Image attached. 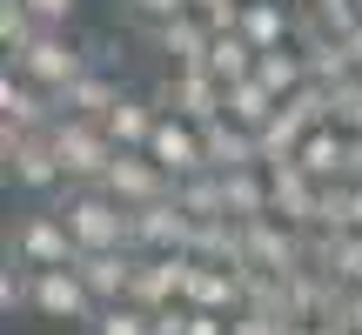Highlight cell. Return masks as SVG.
Here are the masks:
<instances>
[{
  "mask_svg": "<svg viewBox=\"0 0 362 335\" xmlns=\"http://www.w3.org/2000/svg\"><path fill=\"white\" fill-rule=\"evenodd\" d=\"M61 221H67V235H74L81 255H134L128 248V208H121L107 188H67Z\"/></svg>",
  "mask_w": 362,
  "mask_h": 335,
  "instance_id": "1",
  "label": "cell"
},
{
  "mask_svg": "<svg viewBox=\"0 0 362 335\" xmlns=\"http://www.w3.org/2000/svg\"><path fill=\"white\" fill-rule=\"evenodd\" d=\"M7 261H13V269H27V275L74 269V261H81V248H74V235H67L61 208H34V215H13V228H7Z\"/></svg>",
  "mask_w": 362,
  "mask_h": 335,
  "instance_id": "2",
  "label": "cell"
},
{
  "mask_svg": "<svg viewBox=\"0 0 362 335\" xmlns=\"http://www.w3.org/2000/svg\"><path fill=\"white\" fill-rule=\"evenodd\" d=\"M47 141H54V155H61V168H67V188H101L115 155H121V148L101 134V121H74V114L54 121Z\"/></svg>",
  "mask_w": 362,
  "mask_h": 335,
  "instance_id": "3",
  "label": "cell"
},
{
  "mask_svg": "<svg viewBox=\"0 0 362 335\" xmlns=\"http://www.w3.org/2000/svg\"><path fill=\"white\" fill-rule=\"evenodd\" d=\"M7 74L34 81L40 94H54V101H61V94L74 88L81 74H88V54H81V40H74V34H40L34 47L21 54V61H7Z\"/></svg>",
  "mask_w": 362,
  "mask_h": 335,
  "instance_id": "4",
  "label": "cell"
},
{
  "mask_svg": "<svg viewBox=\"0 0 362 335\" xmlns=\"http://www.w3.org/2000/svg\"><path fill=\"white\" fill-rule=\"evenodd\" d=\"M155 107L175 114V121L208 128V121H221V107H228V88H221L208 67H168V81L155 88Z\"/></svg>",
  "mask_w": 362,
  "mask_h": 335,
  "instance_id": "5",
  "label": "cell"
},
{
  "mask_svg": "<svg viewBox=\"0 0 362 335\" xmlns=\"http://www.w3.org/2000/svg\"><path fill=\"white\" fill-rule=\"evenodd\" d=\"M0 161H7V181L21 194H54L67 181V168H61V155H54L47 134H13V128H0Z\"/></svg>",
  "mask_w": 362,
  "mask_h": 335,
  "instance_id": "6",
  "label": "cell"
},
{
  "mask_svg": "<svg viewBox=\"0 0 362 335\" xmlns=\"http://www.w3.org/2000/svg\"><path fill=\"white\" fill-rule=\"evenodd\" d=\"M188 275H194V255H134L128 302L141 315H161V309H175V302H188Z\"/></svg>",
  "mask_w": 362,
  "mask_h": 335,
  "instance_id": "7",
  "label": "cell"
},
{
  "mask_svg": "<svg viewBox=\"0 0 362 335\" xmlns=\"http://www.w3.org/2000/svg\"><path fill=\"white\" fill-rule=\"evenodd\" d=\"M27 315H40V322H81V329H88L101 309H94L88 282H81L74 269H47V275H27Z\"/></svg>",
  "mask_w": 362,
  "mask_h": 335,
  "instance_id": "8",
  "label": "cell"
},
{
  "mask_svg": "<svg viewBox=\"0 0 362 335\" xmlns=\"http://www.w3.org/2000/svg\"><path fill=\"white\" fill-rule=\"evenodd\" d=\"M141 155L155 161L168 181L208 175V141H202V128H194V121H175V114H161V128L148 134V148H141Z\"/></svg>",
  "mask_w": 362,
  "mask_h": 335,
  "instance_id": "9",
  "label": "cell"
},
{
  "mask_svg": "<svg viewBox=\"0 0 362 335\" xmlns=\"http://www.w3.org/2000/svg\"><path fill=\"white\" fill-rule=\"evenodd\" d=\"M242 269H262V275H296L302 269V228L262 215L242 228Z\"/></svg>",
  "mask_w": 362,
  "mask_h": 335,
  "instance_id": "10",
  "label": "cell"
},
{
  "mask_svg": "<svg viewBox=\"0 0 362 335\" xmlns=\"http://www.w3.org/2000/svg\"><path fill=\"white\" fill-rule=\"evenodd\" d=\"M194 221L181 215V201H155V208H128V248L134 255H188Z\"/></svg>",
  "mask_w": 362,
  "mask_h": 335,
  "instance_id": "11",
  "label": "cell"
},
{
  "mask_svg": "<svg viewBox=\"0 0 362 335\" xmlns=\"http://www.w3.org/2000/svg\"><path fill=\"white\" fill-rule=\"evenodd\" d=\"M107 194H115L121 208H155V201H175V181L161 175L148 155H115V168H107V181H101Z\"/></svg>",
  "mask_w": 362,
  "mask_h": 335,
  "instance_id": "12",
  "label": "cell"
},
{
  "mask_svg": "<svg viewBox=\"0 0 362 335\" xmlns=\"http://www.w3.org/2000/svg\"><path fill=\"white\" fill-rule=\"evenodd\" d=\"M54 121H61L54 94H40L34 81H21V74L0 81V128H13V134H47Z\"/></svg>",
  "mask_w": 362,
  "mask_h": 335,
  "instance_id": "13",
  "label": "cell"
},
{
  "mask_svg": "<svg viewBox=\"0 0 362 335\" xmlns=\"http://www.w3.org/2000/svg\"><path fill=\"white\" fill-rule=\"evenodd\" d=\"M235 34H242L255 54L296 47V13H288L282 0H242V13H235Z\"/></svg>",
  "mask_w": 362,
  "mask_h": 335,
  "instance_id": "14",
  "label": "cell"
},
{
  "mask_svg": "<svg viewBox=\"0 0 362 335\" xmlns=\"http://www.w3.org/2000/svg\"><path fill=\"white\" fill-rule=\"evenodd\" d=\"M155 128H161V107H155V94H121V101L107 107V121H101V134L121 148V155H141Z\"/></svg>",
  "mask_w": 362,
  "mask_h": 335,
  "instance_id": "15",
  "label": "cell"
},
{
  "mask_svg": "<svg viewBox=\"0 0 362 335\" xmlns=\"http://www.w3.org/2000/svg\"><path fill=\"white\" fill-rule=\"evenodd\" d=\"M269 181H275V221H288V228L309 235L315 228V208H322V181L302 175L296 161H288V168H269Z\"/></svg>",
  "mask_w": 362,
  "mask_h": 335,
  "instance_id": "16",
  "label": "cell"
},
{
  "mask_svg": "<svg viewBox=\"0 0 362 335\" xmlns=\"http://www.w3.org/2000/svg\"><path fill=\"white\" fill-rule=\"evenodd\" d=\"M221 215H228L235 228H248V221L275 215V181H269V168H242V175H221Z\"/></svg>",
  "mask_w": 362,
  "mask_h": 335,
  "instance_id": "17",
  "label": "cell"
},
{
  "mask_svg": "<svg viewBox=\"0 0 362 335\" xmlns=\"http://www.w3.org/2000/svg\"><path fill=\"white\" fill-rule=\"evenodd\" d=\"M74 275L88 282L94 309H115V302H128V275H134V255H81Z\"/></svg>",
  "mask_w": 362,
  "mask_h": 335,
  "instance_id": "18",
  "label": "cell"
},
{
  "mask_svg": "<svg viewBox=\"0 0 362 335\" xmlns=\"http://www.w3.org/2000/svg\"><path fill=\"white\" fill-rule=\"evenodd\" d=\"M161 54H168V67H202L208 47H215V27L202 20V13H181L175 27H161V34H148Z\"/></svg>",
  "mask_w": 362,
  "mask_h": 335,
  "instance_id": "19",
  "label": "cell"
},
{
  "mask_svg": "<svg viewBox=\"0 0 362 335\" xmlns=\"http://www.w3.org/2000/svg\"><path fill=\"white\" fill-rule=\"evenodd\" d=\"M302 175H315L329 188V181H349V134L342 128H315L309 141H302V155H296Z\"/></svg>",
  "mask_w": 362,
  "mask_h": 335,
  "instance_id": "20",
  "label": "cell"
},
{
  "mask_svg": "<svg viewBox=\"0 0 362 335\" xmlns=\"http://www.w3.org/2000/svg\"><path fill=\"white\" fill-rule=\"evenodd\" d=\"M255 81L275 94V101H296V94L309 88V54H302V47H275V54H262V61H255Z\"/></svg>",
  "mask_w": 362,
  "mask_h": 335,
  "instance_id": "21",
  "label": "cell"
},
{
  "mask_svg": "<svg viewBox=\"0 0 362 335\" xmlns=\"http://www.w3.org/2000/svg\"><path fill=\"white\" fill-rule=\"evenodd\" d=\"M275 114H282V101H275V94L262 88L255 74H248V81H235V88H228V107H221V121H235V128H248V134H262Z\"/></svg>",
  "mask_w": 362,
  "mask_h": 335,
  "instance_id": "22",
  "label": "cell"
},
{
  "mask_svg": "<svg viewBox=\"0 0 362 335\" xmlns=\"http://www.w3.org/2000/svg\"><path fill=\"white\" fill-rule=\"evenodd\" d=\"M115 101H121V88H115L107 74H94V67H88V74H81L54 107H61V114H74V121H107V107H115Z\"/></svg>",
  "mask_w": 362,
  "mask_h": 335,
  "instance_id": "23",
  "label": "cell"
},
{
  "mask_svg": "<svg viewBox=\"0 0 362 335\" xmlns=\"http://www.w3.org/2000/svg\"><path fill=\"white\" fill-rule=\"evenodd\" d=\"M255 61H262V54H255V47H248V40L228 27V34H215V47H208V61H202V67L221 81V88H235V81H248V74H255Z\"/></svg>",
  "mask_w": 362,
  "mask_h": 335,
  "instance_id": "24",
  "label": "cell"
},
{
  "mask_svg": "<svg viewBox=\"0 0 362 335\" xmlns=\"http://www.w3.org/2000/svg\"><path fill=\"white\" fill-rule=\"evenodd\" d=\"M175 201H181V215H188V221H228V215H221V175L175 181Z\"/></svg>",
  "mask_w": 362,
  "mask_h": 335,
  "instance_id": "25",
  "label": "cell"
},
{
  "mask_svg": "<svg viewBox=\"0 0 362 335\" xmlns=\"http://www.w3.org/2000/svg\"><path fill=\"white\" fill-rule=\"evenodd\" d=\"M40 34H47V27H40L34 13L21 7V0H0V47H7V61H21V54L34 47Z\"/></svg>",
  "mask_w": 362,
  "mask_h": 335,
  "instance_id": "26",
  "label": "cell"
},
{
  "mask_svg": "<svg viewBox=\"0 0 362 335\" xmlns=\"http://www.w3.org/2000/svg\"><path fill=\"white\" fill-rule=\"evenodd\" d=\"M88 335H155V315H141L134 302H115L88 322Z\"/></svg>",
  "mask_w": 362,
  "mask_h": 335,
  "instance_id": "27",
  "label": "cell"
},
{
  "mask_svg": "<svg viewBox=\"0 0 362 335\" xmlns=\"http://www.w3.org/2000/svg\"><path fill=\"white\" fill-rule=\"evenodd\" d=\"M121 7H128V20L141 27V34H161V27H175L181 13H194L188 0H121Z\"/></svg>",
  "mask_w": 362,
  "mask_h": 335,
  "instance_id": "28",
  "label": "cell"
},
{
  "mask_svg": "<svg viewBox=\"0 0 362 335\" xmlns=\"http://www.w3.org/2000/svg\"><path fill=\"white\" fill-rule=\"evenodd\" d=\"M21 7L34 13L47 34H67V27H74V13H81V0H21Z\"/></svg>",
  "mask_w": 362,
  "mask_h": 335,
  "instance_id": "29",
  "label": "cell"
},
{
  "mask_svg": "<svg viewBox=\"0 0 362 335\" xmlns=\"http://www.w3.org/2000/svg\"><path fill=\"white\" fill-rule=\"evenodd\" d=\"M336 282L362 288V235H336Z\"/></svg>",
  "mask_w": 362,
  "mask_h": 335,
  "instance_id": "30",
  "label": "cell"
},
{
  "mask_svg": "<svg viewBox=\"0 0 362 335\" xmlns=\"http://www.w3.org/2000/svg\"><path fill=\"white\" fill-rule=\"evenodd\" d=\"M336 128L342 134H362V74L336 88Z\"/></svg>",
  "mask_w": 362,
  "mask_h": 335,
  "instance_id": "31",
  "label": "cell"
},
{
  "mask_svg": "<svg viewBox=\"0 0 362 335\" xmlns=\"http://www.w3.org/2000/svg\"><path fill=\"white\" fill-rule=\"evenodd\" d=\"M228 335H288V322L269 309H242V315H228Z\"/></svg>",
  "mask_w": 362,
  "mask_h": 335,
  "instance_id": "32",
  "label": "cell"
},
{
  "mask_svg": "<svg viewBox=\"0 0 362 335\" xmlns=\"http://www.w3.org/2000/svg\"><path fill=\"white\" fill-rule=\"evenodd\" d=\"M0 309H7V322L27 309V269H13V261H7V275H0Z\"/></svg>",
  "mask_w": 362,
  "mask_h": 335,
  "instance_id": "33",
  "label": "cell"
},
{
  "mask_svg": "<svg viewBox=\"0 0 362 335\" xmlns=\"http://www.w3.org/2000/svg\"><path fill=\"white\" fill-rule=\"evenodd\" d=\"M349 235H362V181H349Z\"/></svg>",
  "mask_w": 362,
  "mask_h": 335,
  "instance_id": "34",
  "label": "cell"
},
{
  "mask_svg": "<svg viewBox=\"0 0 362 335\" xmlns=\"http://www.w3.org/2000/svg\"><path fill=\"white\" fill-rule=\"evenodd\" d=\"M349 181H362V134H349Z\"/></svg>",
  "mask_w": 362,
  "mask_h": 335,
  "instance_id": "35",
  "label": "cell"
},
{
  "mask_svg": "<svg viewBox=\"0 0 362 335\" xmlns=\"http://www.w3.org/2000/svg\"><path fill=\"white\" fill-rule=\"evenodd\" d=\"M288 335H336V329H315V322H288Z\"/></svg>",
  "mask_w": 362,
  "mask_h": 335,
  "instance_id": "36",
  "label": "cell"
},
{
  "mask_svg": "<svg viewBox=\"0 0 362 335\" xmlns=\"http://www.w3.org/2000/svg\"><path fill=\"white\" fill-rule=\"evenodd\" d=\"M282 7H288V13H309V7H322V0H282Z\"/></svg>",
  "mask_w": 362,
  "mask_h": 335,
  "instance_id": "37",
  "label": "cell"
},
{
  "mask_svg": "<svg viewBox=\"0 0 362 335\" xmlns=\"http://www.w3.org/2000/svg\"><path fill=\"white\" fill-rule=\"evenodd\" d=\"M356 7H362V0H356Z\"/></svg>",
  "mask_w": 362,
  "mask_h": 335,
  "instance_id": "38",
  "label": "cell"
}]
</instances>
